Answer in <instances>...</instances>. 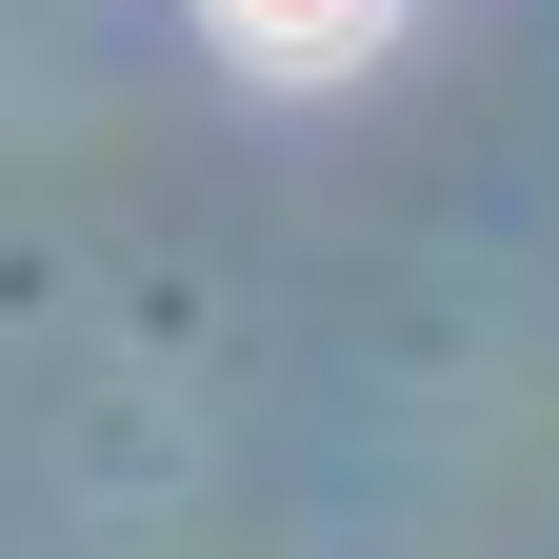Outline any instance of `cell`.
I'll use <instances>...</instances> for the list:
<instances>
[{
	"label": "cell",
	"instance_id": "obj_1",
	"mask_svg": "<svg viewBox=\"0 0 559 559\" xmlns=\"http://www.w3.org/2000/svg\"><path fill=\"white\" fill-rule=\"evenodd\" d=\"M200 21H221L260 81H340L360 40H400V0H200Z\"/></svg>",
	"mask_w": 559,
	"mask_h": 559
}]
</instances>
